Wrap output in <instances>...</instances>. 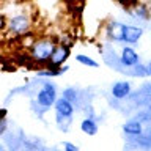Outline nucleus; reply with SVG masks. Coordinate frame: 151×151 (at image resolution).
<instances>
[{
  "label": "nucleus",
  "instance_id": "3",
  "mask_svg": "<svg viewBox=\"0 0 151 151\" xmlns=\"http://www.w3.org/2000/svg\"><path fill=\"white\" fill-rule=\"evenodd\" d=\"M55 99H57V85L47 80V82L42 83V88L38 91L35 102L42 112H46V110H49L50 107H54Z\"/></svg>",
  "mask_w": 151,
  "mask_h": 151
},
{
  "label": "nucleus",
  "instance_id": "15",
  "mask_svg": "<svg viewBox=\"0 0 151 151\" xmlns=\"http://www.w3.org/2000/svg\"><path fill=\"white\" fill-rule=\"evenodd\" d=\"M132 16L137 17V19H148L150 17V13H148V9H146L143 5H137V6L132 9Z\"/></svg>",
  "mask_w": 151,
  "mask_h": 151
},
{
  "label": "nucleus",
  "instance_id": "14",
  "mask_svg": "<svg viewBox=\"0 0 151 151\" xmlns=\"http://www.w3.org/2000/svg\"><path fill=\"white\" fill-rule=\"evenodd\" d=\"M131 73L135 76V77H146L148 76V69H146V66L145 65H142L140 61L137 65H134L131 68Z\"/></svg>",
  "mask_w": 151,
  "mask_h": 151
},
{
  "label": "nucleus",
  "instance_id": "7",
  "mask_svg": "<svg viewBox=\"0 0 151 151\" xmlns=\"http://www.w3.org/2000/svg\"><path fill=\"white\" fill-rule=\"evenodd\" d=\"M139 61H140V57H139L137 50H135L132 46L126 44V46L121 49V54H120V65L123 66V68L131 69L132 66L137 65Z\"/></svg>",
  "mask_w": 151,
  "mask_h": 151
},
{
  "label": "nucleus",
  "instance_id": "2",
  "mask_svg": "<svg viewBox=\"0 0 151 151\" xmlns=\"http://www.w3.org/2000/svg\"><path fill=\"white\" fill-rule=\"evenodd\" d=\"M54 109H55V121L60 131L66 132L69 129L71 120L74 116V104L69 102L66 98H57L54 102Z\"/></svg>",
  "mask_w": 151,
  "mask_h": 151
},
{
  "label": "nucleus",
  "instance_id": "1",
  "mask_svg": "<svg viewBox=\"0 0 151 151\" xmlns=\"http://www.w3.org/2000/svg\"><path fill=\"white\" fill-rule=\"evenodd\" d=\"M57 47V41L52 38H41V40H35L33 44L28 49V55L30 58L38 65H47L49 63L50 55L54 54Z\"/></svg>",
  "mask_w": 151,
  "mask_h": 151
},
{
  "label": "nucleus",
  "instance_id": "9",
  "mask_svg": "<svg viewBox=\"0 0 151 151\" xmlns=\"http://www.w3.org/2000/svg\"><path fill=\"white\" fill-rule=\"evenodd\" d=\"M123 132L131 137H140L143 134V124L139 120H129L123 124Z\"/></svg>",
  "mask_w": 151,
  "mask_h": 151
},
{
  "label": "nucleus",
  "instance_id": "5",
  "mask_svg": "<svg viewBox=\"0 0 151 151\" xmlns=\"http://www.w3.org/2000/svg\"><path fill=\"white\" fill-rule=\"evenodd\" d=\"M143 36V28L131 25V24H123L121 27V42L129 46H134L140 41V38Z\"/></svg>",
  "mask_w": 151,
  "mask_h": 151
},
{
  "label": "nucleus",
  "instance_id": "11",
  "mask_svg": "<svg viewBox=\"0 0 151 151\" xmlns=\"http://www.w3.org/2000/svg\"><path fill=\"white\" fill-rule=\"evenodd\" d=\"M121 27H123L121 22H115V21H113V22L109 24L107 28H106L109 40L115 41V42H121Z\"/></svg>",
  "mask_w": 151,
  "mask_h": 151
},
{
  "label": "nucleus",
  "instance_id": "13",
  "mask_svg": "<svg viewBox=\"0 0 151 151\" xmlns=\"http://www.w3.org/2000/svg\"><path fill=\"white\" fill-rule=\"evenodd\" d=\"M76 61L80 65H83V66H88V68H99V63L94 58H91V57H88V55H76Z\"/></svg>",
  "mask_w": 151,
  "mask_h": 151
},
{
  "label": "nucleus",
  "instance_id": "17",
  "mask_svg": "<svg viewBox=\"0 0 151 151\" xmlns=\"http://www.w3.org/2000/svg\"><path fill=\"white\" fill-rule=\"evenodd\" d=\"M6 22H8V21H6V17H5L3 14L0 13V32H3L5 28H6Z\"/></svg>",
  "mask_w": 151,
  "mask_h": 151
},
{
  "label": "nucleus",
  "instance_id": "16",
  "mask_svg": "<svg viewBox=\"0 0 151 151\" xmlns=\"http://www.w3.org/2000/svg\"><path fill=\"white\" fill-rule=\"evenodd\" d=\"M63 148L66 151H79V146L74 145V143H71V142H63Z\"/></svg>",
  "mask_w": 151,
  "mask_h": 151
},
{
  "label": "nucleus",
  "instance_id": "10",
  "mask_svg": "<svg viewBox=\"0 0 151 151\" xmlns=\"http://www.w3.org/2000/svg\"><path fill=\"white\" fill-rule=\"evenodd\" d=\"M80 129H82V132L87 135H96L98 131H99V126H98V121L94 120L93 116H87L82 120V123H80Z\"/></svg>",
  "mask_w": 151,
  "mask_h": 151
},
{
  "label": "nucleus",
  "instance_id": "8",
  "mask_svg": "<svg viewBox=\"0 0 151 151\" xmlns=\"http://www.w3.org/2000/svg\"><path fill=\"white\" fill-rule=\"evenodd\" d=\"M132 91V85L127 82V80H118L112 85L110 93L115 99H126Z\"/></svg>",
  "mask_w": 151,
  "mask_h": 151
},
{
  "label": "nucleus",
  "instance_id": "6",
  "mask_svg": "<svg viewBox=\"0 0 151 151\" xmlns=\"http://www.w3.org/2000/svg\"><path fill=\"white\" fill-rule=\"evenodd\" d=\"M71 55V47L65 46V44H57L54 54L50 55L49 63H47V68H60L61 65L66 63V60L69 58Z\"/></svg>",
  "mask_w": 151,
  "mask_h": 151
},
{
  "label": "nucleus",
  "instance_id": "4",
  "mask_svg": "<svg viewBox=\"0 0 151 151\" xmlns=\"http://www.w3.org/2000/svg\"><path fill=\"white\" fill-rule=\"evenodd\" d=\"M6 28L13 35H25L32 30V21H30V16L25 13H19V14H14L13 17L8 19L6 22Z\"/></svg>",
  "mask_w": 151,
  "mask_h": 151
},
{
  "label": "nucleus",
  "instance_id": "19",
  "mask_svg": "<svg viewBox=\"0 0 151 151\" xmlns=\"http://www.w3.org/2000/svg\"><path fill=\"white\" fill-rule=\"evenodd\" d=\"M148 109H150V112H151V102H150V106H148Z\"/></svg>",
  "mask_w": 151,
  "mask_h": 151
},
{
  "label": "nucleus",
  "instance_id": "12",
  "mask_svg": "<svg viewBox=\"0 0 151 151\" xmlns=\"http://www.w3.org/2000/svg\"><path fill=\"white\" fill-rule=\"evenodd\" d=\"M63 98H66L69 102H73V104H77L80 101V91L77 88H65L63 90V94H61Z\"/></svg>",
  "mask_w": 151,
  "mask_h": 151
},
{
  "label": "nucleus",
  "instance_id": "18",
  "mask_svg": "<svg viewBox=\"0 0 151 151\" xmlns=\"http://www.w3.org/2000/svg\"><path fill=\"white\" fill-rule=\"evenodd\" d=\"M5 116H6V110H5V109H0V120H5Z\"/></svg>",
  "mask_w": 151,
  "mask_h": 151
}]
</instances>
